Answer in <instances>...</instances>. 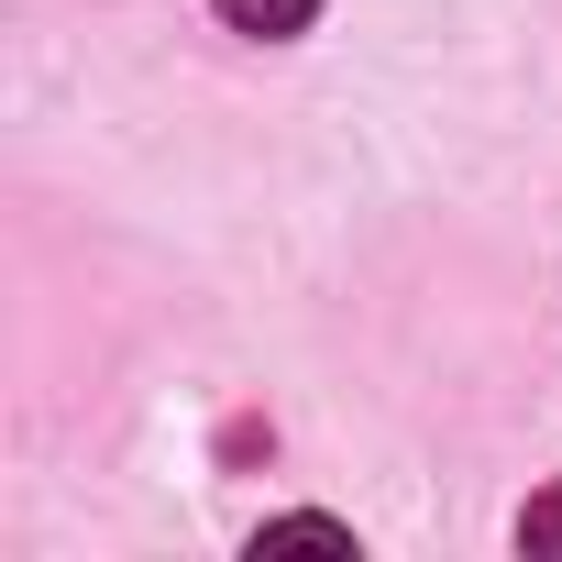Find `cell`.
<instances>
[{
	"label": "cell",
	"instance_id": "6da1fadb",
	"mask_svg": "<svg viewBox=\"0 0 562 562\" xmlns=\"http://www.w3.org/2000/svg\"><path fill=\"white\" fill-rule=\"evenodd\" d=\"M310 12H321V0H221V23H232V34H299Z\"/></svg>",
	"mask_w": 562,
	"mask_h": 562
},
{
	"label": "cell",
	"instance_id": "7a4b0ae2",
	"mask_svg": "<svg viewBox=\"0 0 562 562\" xmlns=\"http://www.w3.org/2000/svg\"><path fill=\"white\" fill-rule=\"evenodd\" d=\"M518 551H529V562H562V485L518 507Z\"/></svg>",
	"mask_w": 562,
	"mask_h": 562
}]
</instances>
